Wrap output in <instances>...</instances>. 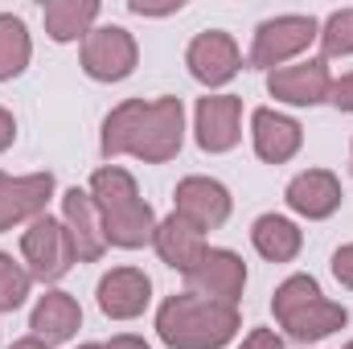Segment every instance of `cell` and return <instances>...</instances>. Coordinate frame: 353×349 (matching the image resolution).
I'll list each match as a JSON object with an SVG mask.
<instances>
[{"instance_id":"cell-1","label":"cell","mask_w":353,"mask_h":349,"mask_svg":"<svg viewBox=\"0 0 353 349\" xmlns=\"http://www.w3.org/2000/svg\"><path fill=\"white\" fill-rule=\"evenodd\" d=\"M185 140V107L173 94L161 99H123L103 119V157H140L148 165H165L181 152Z\"/></svg>"},{"instance_id":"cell-2","label":"cell","mask_w":353,"mask_h":349,"mask_svg":"<svg viewBox=\"0 0 353 349\" xmlns=\"http://www.w3.org/2000/svg\"><path fill=\"white\" fill-rule=\"evenodd\" d=\"M243 329V317L234 304L181 292L169 296L157 312V333L169 349H222L230 346Z\"/></svg>"},{"instance_id":"cell-3","label":"cell","mask_w":353,"mask_h":349,"mask_svg":"<svg viewBox=\"0 0 353 349\" xmlns=\"http://www.w3.org/2000/svg\"><path fill=\"white\" fill-rule=\"evenodd\" d=\"M90 197H94V210H99V218H103L107 247L140 251L144 243H152V235H157V214H152V206L140 197L136 177L128 173V169H119V165L94 169V177H90Z\"/></svg>"},{"instance_id":"cell-4","label":"cell","mask_w":353,"mask_h":349,"mask_svg":"<svg viewBox=\"0 0 353 349\" xmlns=\"http://www.w3.org/2000/svg\"><path fill=\"white\" fill-rule=\"evenodd\" d=\"M271 312H275L279 329L300 346L325 341L337 329H345V321H350L345 304L325 300V292H321V283L312 275H288L271 296Z\"/></svg>"},{"instance_id":"cell-5","label":"cell","mask_w":353,"mask_h":349,"mask_svg":"<svg viewBox=\"0 0 353 349\" xmlns=\"http://www.w3.org/2000/svg\"><path fill=\"white\" fill-rule=\"evenodd\" d=\"M316 37H321L316 17H304V12L271 17V21H263V25L255 29V41H251L247 62H251L255 70H279L283 62H292L296 54H304Z\"/></svg>"},{"instance_id":"cell-6","label":"cell","mask_w":353,"mask_h":349,"mask_svg":"<svg viewBox=\"0 0 353 349\" xmlns=\"http://www.w3.org/2000/svg\"><path fill=\"white\" fill-rule=\"evenodd\" d=\"M21 255L29 263V275L41 283H58L62 275H70V267L79 263L74 255V239L66 230V222L41 214L29 222V230L21 235Z\"/></svg>"},{"instance_id":"cell-7","label":"cell","mask_w":353,"mask_h":349,"mask_svg":"<svg viewBox=\"0 0 353 349\" xmlns=\"http://www.w3.org/2000/svg\"><path fill=\"white\" fill-rule=\"evenodd\" d=\"M136 37L123 25H99L83 37V70L94 83H123L136 70Z\"/></svg>"},{"instance_id":"cell-8","label":"cell","mask_w":353,"mask_h":349,"mask_svg":"<svg viewBox=\"0 0 353 349\" xmlns=\"http://www.w3.org/2000/svg\"><path fill=\"white\" fill-rule=\"evenodd\" d=\"M185 66L197 83L205 87H226L239 70H243V54H239V41L222 29H210V33H197L185 50Z\"/></svg>"},{"instance_id":"cell-9","label":"cell","mask_w":353,"mask_h":349,"mask_svg":"<svg viewBox=\"0 0 353 349\" xmlns=\"http://www.w3.org/2000/svg\"><path fill=\"white\" fill-rule=\"evenodd\" d=\"M193 132L201 152H230L243 136V99L239 94H205L193 111Z\"/></svg>"},{"instance_id":"cell-10","label":"cell","mask_w":353,"mask_h":349,"mask_svg":"<svg viewBox=\"0 0 353 349\" xmlns=\"http://www.w3.org/2000/svg\"><path fill=\"white\" fill-rule=\"evenodd\" d=\"M173 201H176L173 214H181L185 222H193L201 235L226 226V218H230V210H234L230 189H226L222 181H214V177H185V181L176 185Z\"/></svg>"},{"instance_id":"cell-11","label":"cell","mask_w":353,"mask_h":349,"mask_svg":"<svg viewBox=\"0 0 353 349\" xmlns=\"http://www.w3.org/2000/svg\"><path fill=\"white\" fill-rule=\"evenodd\" d=\"M329 87H333V74H329L325 58H304V62H292V66H279L267 74V94L279 103H292V107L329 103Z\"/></svg>"},{"instance_id":"cell-12","label":"cell","mask_w":353,"mask_h":349,"mask_svg":"<svg viewBox=\"0 0 353 349\" xmlns=\"http://www.w3.org/2000/svg\"><path fill=\"white\" fill-rule=\"evenodd\" d=\"M185 279H189V292H197V296L239 304V296L247 288V263H243V255H234L226 247H210Z\"/></svg>"},{"instance_id":"cell-13","label":"cell","mask_w":353,"mask_h":349,"mask_svg":"<svg viewBox=\"0 0 353 349\" xmlns=\"http://www.w3.org/2000/svg\"><path fill=\"white\" fill-rule=\"evenodd\" d=\"M54 197V173H29V177H8L0 173V235L33 222L46 214Z\"/></svg>"},{"instance_id":"cell-14","label":"cell","mask_w":353,"mask_h":349,"mask_svg":"<svg viewBox=\"0 0 353 349\" xmlns=\"http://www.w3.org/2000/svg\"><path fill=\"white\" fill-rule=\"evenodd\" d=\"M99 308L111 321H136L152 300V279L140 267H111L99 279Z\"/></svg>"},{"instance_id":"cell-15","label":"cell","mask_w":353,"mask_h":349,"mask_svg":"<svg viewBox=\"0 0 353 349\" xmlns=\"http://www.w3.org/2000/svg\"><path fill=\"white\" fill-rule=\"evenodd\" d=\"M62 222H66V230H70V239H74V255L79 263H99L103 259V251H107V235H103V218H99V210H94V197H90V189H66V197H62Z\"/></svg>"},{"instance_id":"cell-16","label":"cell","mask_w":353,"mask_h":349,"mask_svg":"<svg viewBox=\"0 0 353 349\" xmlns=\"http://www.w3.org/2000/svg\"><path fill=\"white\" fill-rule=\"evenodd\" d=\"M341 181L329 173V169H308V173L292 177L288 181V193H283V201L300 214V218H308V222H321V218H333L337 210H341Z\"/></svg>"},{"instance_id":"cell-17","label":"cell","mask_w":353,"mask_h":349,"mask_svg":"<svg viewBox=\"0 0 353 349\" xmlns=\"http://www.w3.org/2000/svg\"><path fill=\"white\" fill-rule=\"evenodd\" d=\"M251 140H255L259 161L283 165V161H292V157L300 152L304 128H300L292 115H279V111H271V107H259V111L251 115Z\"/></svg>"},{"instance_id":"cell-18","label":"cell","mask_w":353,"mask_h":349,"mask_svg":"<svg viewBox=\"0 0 353 349\" xmlns=\"http://www.w3.org/2000/svg\"><path fill=\"white\" fill-rule=\"evenodd\" d=\"M152 247H157L161 263H169V267L181 271V275H189V271L201 263V255L210 251V247H205V235H201L193 222H185L181 214H169L165 222H157Z\"/></svg>"},{"instance_id":"cell-19","label":"cell","mask_w":353,"mask_h":349,"mask_svg":"<svg viewBox=\"0 0 353 349\" xmlns=\"http://www.w3.org/2000/svg\"><path fill=\"white\" fill-rule=\"evenodd\" d=\"M29 329L37 341L46 346H62L70 341L79 329H83V308L70 292H46L37 304H33V317H29Z\"/></svg>"},{"instance_id":"cell-20","label":"cell","mask_w":353,"mask_h":349,"mask_svg":"<svg viewBox=\"0 0 353 349\" xmlns=\"http://www.w3.org/2000/svg\"><path fill=\"white\" fill-rule=\"evenodd\" d=\"M41 21H46V33L66 46V41H79L87 37L99 21V0H50L41 8Z\"/></svg>"},{"instance_id":"cell-21","label":"cell","mask_w":353,"mask_h":349,"mask_svg":"<svg viewBox=\"0 0 353 349\" xmlns=\"http://www.w3.org/2000/svg\"><path fill=\"white\" fill-rule=\"evenodd\" d=\"M251 243H255V251H259L267 263H292L300 255V247H304V235H300V226H296L292 218L263 214V218H255V226H251Z\"/></svg>"},{"instance_id":"cell-22","label":"cell","mask_w":353,"mask_h":349,"mask_svg":"<svg viewBox=\"0 0 353 349\" xmlns=\"http://www.w3.org/2000/svg\"><path fill=\"white\" fill-rule=\"evenodd\" d=\"M29 58H33V41H29L25 21L12 12H0V83L25 74Z\"/></svg>"},{"instance_id":"cell-23","label":"cell","mask_w":353,"mask_h":349,"mask_svg":"<svg viewBox=\"0 0 353 349\" xmlns=\"http://www.w3.org/2000/svg\"><path fill=\"white\" fill-rule=\"evenodd\" d=\"M29 283H33L29 267H21L12 255L0 251V312H17L29 296Z\"/></svg>"},{"instance_id":"cell-24","label":"cell","mask_w":353,"mask_h":349,"mask_svg":"<svg viewBox=\"0 0 353 349\" xmlns=\"http://www.w3.org/2000/svg\"><path fill=\"white\" fill-rule=\"evenodd\" d=\"M321 50H325V58H350L353 54V8H341V12H333L325 25H321Z\"/></svg>"},{"instance_id":"cell-25","label":"cell","mask_w":353,"mask_h":349,"mask_svg":"<svg viewBox=\"0 0 353 349\" xmlns=\"http://www.w3.org/2000/svg\"><path fill=\"white\" fill-rule=\"evenodd\" d=\"M329 103H333L337 111H353V74L333 79V87H329Z\"/></svg>"},{"instance_id":"cell-26","label":"cell","mask_w":353,"mask_h":349,"mask_svg":"<svg viewBox=\"0 0 353 349\" xmlns=\"http://www.w3.org/2000/svg\"><path fill=\"white\" fill-rule=\"evenodd\" d=\"M333 275H337V283L353 288V243L337 247V255H333Z\"/></svg>"},{"instance_id":"cell-27","label":"cell","mask_w":353,"mask_h":349,"mask_svg":"<svg viewBox=\"0 0 353 349\" xmlns=\"http://www.w3.org/2000/svg\"><path fill=\"white\" fill-rule=\"evenodd\" d=\"M239 349H283V341H279V333L275 329H251L247 337H243V346Z\"/></svg>"},{"instance_id":"cell-28","label":"cell","mask_w":353,"mask_h":349,"mask_svg":"<svg viewBox=\"0 0 353 349\" xmlns=\"http://www.w3.org/2000/svg\"><path fill=\"white\" fill-rule=\"evenodd\" d=\"M12 140H17V119H12L8 107H0V152L12 148Z\"/></svg>"},{"instance_id":"cell-29","label":"cell","mask_w":353,"mask_h":349,"mask_svg":"<svg viewBox=\"0 0 353 349\" xmlns=\"http://www.w3.org/2000/svg\"><path fill=\"white\" fill-rule=\"evenodd\" d=\"M107 349H152L144 337H132V333H119V337H111Z\"/></svg>"},{"instance_id":"cell-30","label":"cell","mask_w":353,"mask_h":349,"mask_svg":"<svg viewBox=\"0 0 353 349\" xmlns=\"http://www.w3.org/2000/svg\"><path fill=\"white\" fill-rule=\"evenodd\" d=\"M12 349H50V346L37 341V337H21V341H12Z\"/></svg>"},{"instance_id":"cell-31","label":"cell","mask_w":353,"mask_h":349,"mask_svg":"<svg viewBox=\"0 0 353 349\" xmlns=\"http://www.w3.org/2000/svg\"><path fill=\"white\" fill-rule=\"evenodd\" d=\"M79 349H107V346H99V341H87V346H79Z\"/></svg>"},{"instance_id":"cell-32","label":"cell","mask_w":353,"mask_h":349,"mask_svg":"<svg viewBox=\"0 0 353 349\" xmlns=\"http://www.w3.org/2000/svg\"><path fill=\"white\" fill-rule=\"evenodd\" d=\"M345 349H353V341H350V346H345Z\"/></svg>"}]
</instances>
